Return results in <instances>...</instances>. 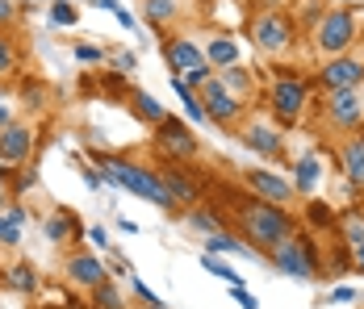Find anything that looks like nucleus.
Here are the masks:
<instances>
[{
  "label": "nucleus",
  "instance_id": "nucleus-44",
  "mask_svg": "<svg viewBox=\"0 0 364 309\" xmlns=\"http://www.w3.org/2000/svg\"><path fill=\"white\" fill-rule=\"evenodd\" d=\"M310 217H314V222H331L327 205H310Z\"/></svg>",
  "mask_w": 364,
  "mask_h": 309
},
{
  "label": "nucleus",
  "instance_id": "nucleus-18",
  "mask_svg": "<svg viewBox=\"0 0 364 309\" xmlns=\"http://www.w3.org/2000/svg\"><path fill=\"white\" fill-rule=\"evenodd\" d=\"M205 59H210L214 71L235 67V63H239V42L226 38V34H210V42H205Z\"/></svg>",
  "mask_w": 364,
  "mask_h": 309
},
{
  "label": "nucleus",
  "instance_id": "nucleus-34",
  "mask_svg": "<svg viewBox=\"0 0 364 309\" xmlns=\"http://www.w3.org/2000/svg\"><path fill=\"white\" fill-rule=\"evenodd\" d=\"M130 288H134V297H139L143 305H159V297H155V293L146 288V284H143V280H139V276H130Z\"/></svg>",
  "mask_w": 364,
  "mask_h": 309
},
{
  "label": "nucleus",
  "instance_id": "nucleus-35",
  "mask_svg": "<svg viewBox=\"0 0 364 309\" xmlns=\"http://www.w3.org/2000/svg\"><path fill=\"white\" fill-rule=\"evenodd\" d=\"M230 297L239 301V309H259V301H255V297L247 293V288H243V284H230Z\"/></svg>",
  "mask_w": 364,
  "mask_h": 309
},
{
  "label": "nucleus",
  "instance_id": "nucleus-25",
  "mask_svg": "<svg viewBox=\"0 0 364 309\" xmlns=\"http://www.w3.org/2000/svg\"><path fill=\"white\" fill-rule=\"evenodd\" d=\"M339 234H343L348 246H360V242H364V213H360V209H348V213H343Z\"/></svg>",
  "mask_w": 364,
  "mask_h": 309
},
{
  "label": "nucleus",
  "instance_id": "nucleus-29",
  "mask_svg": "<svg viewBox=\"0 0 364 309\" xmlns=\"http://www.w3.org/2000/svg\"><path fill=\"white\" fill-rule=\"evenodd\" d=\"M218 80L226 84V88H230V92H235V97H243V92L252 88V75L239 67V63H235V67H222V71H218Z\"/></svg>",
  "mask_w": 364,
  "mask_h": 309
},
{
  "label": "nucleus",
  "instance_id": "nucleus-16",
  "mask_svg": "<svg viewBox=\"0 0 364 309\" xmlns=\"http://www.w3.org/2000/svg\"><path fill=\"white\" fill-rule=\"evenodd\" d=\"M164 188H168V197H172V205L176 209H193L201 205V188H197V180H188L184 168H164Z\"/></svg>",
  "mask_w": 364,
  "mask_h": 309
},
{
  "label": "nucleus",
  "instance_id": "nucleus-19",
  "mask_svg": "<svg viewBox=\"0 0 364 309\" xmlns=\"http://www.w3.org/2000/svg\"><path fill=\"white\" fill-rule=\"evenodd\" d=\"M126 101H130V109H134L143 121H151V126H159V121L168 117V109L155 101L151 92H143V88H130V92H126Z\"/></svg>",
  "mask_w": 364,
  "mask_h": 309
},
{
  "label": "nucleus",
  "instance_id": "nucleus-17",
  "mask_svg": "<svg viewBox=\"0 0 364 309\" xmlns=\"http://www.w3.org/2000/svg\"><path fill=\"white\" fill-rule=\"evenodd\" d=\"M339 168H343V175L356 184V188H364V130H352V134L339 142Z\"/></svg>",
  "mask_w": 364,
  "mask_h": 309
},
{
  "label": "nucleus",
  "instance_id": "nucleus-22",
  "mask_svg": "<svg viewBox=\"0 0 364 309\" xmlns=\"http://www.w3.org/2000/svg\"><path fill=\"white\" fill-rule=\"evenodd\" d=\"M143 13L155 30H159V26H172L176 13H181V0H143Z\"/></svg>",
  "mask_w": 364,
  "mask_h": 309
},
{
  "label": "nucleus",
  "instance_id": "nucleus-38",
  "mask_svg": "<svg viewBox=\"0 0 364 309\" xmlns=\"http://www.w3.org/2000/svg\"><path fill=\"white\" fill-rule=\"evenodd\" d=\"M88 242H92V246H101V251H109V234H105L101 226H88Z\"/></svg>",
  "mask_w": 364,
  "mask_h": 309
},
{
  "label": "nucleus",
  "instance_id": "nucleus-11",
  "mask_svg": "<svg viewBox=\"0 0 364 309\" xmlns=\"http://www.w3.org/2000/svg\"><path fill=\"white\" fill-rule=\"evenodd\" d=\"M164 63L172 75H188V71L197 67H210V59H205V46H197V38H168L164 42Z\"/></svg>",
  "mask_w": 364,
  "mask_h": 309
},
{
  "label": "nucleus",
  "instance_id": "nucleus-2",
  "mask_svg": "<svg viewBox=\"0 0 364 309\" xmlns=\"http://www.w3.org/2000/svg\"><path fill=\"white\" fill-rule=\"evenodd\" d=\"M101 175L109 184H117V188H126L130 197H143V201H151V205H159V209H176L172 197H168V188H164V175L155 172V168H143V163L122 159V155H105L101 159Z\"/></svg>",
  "mask_w": 364,
  "mask_h": 309
},
{
  "label": "nucleus",
  "instance_id": "nucleus-21",
  "mask_svg": "<svg viewBox=\"0 0 364 309\" xmlns=\"http://www.w3.org/2000/svg\"><path fill=\"white\" fill-rule=\"evenodd\" d=\"M205 251H210V255H255L247 242H239L235 234H226V230H218V234H205Z\"/></svg>",
  "mask_w": 364,
  "mask_h": 309
},
{
  "label": "nucleus",
  "instance_id": "nucleus-23",
  "mask_svg": "<svg viewBox=\"0 0 364 309\" xmlns=\"http://www.w3.org/2000/svg\"><path fill=\"white\" fill-rule=\"evenodd\" d=\"M21 222H26V209L0 213V246H17L21 242Z\"/></svg>",
  "mask_w": 364,
  "mask_h": 309
},
{
  "label": "nucleus",
  "instance_id": "nucleus-24",
  "mask_svg": "<svg viewBox=\"0 0 364 309\" xmlns=\"http://www.w3.org/2000/svg\"><path fill=\"white\" fill-rule=\"evenodd\" d=\"M92 309H126V297H122V288H117L113 280H101V284L92 288Z\"/></svg>",
  "mask_w": 364,
  "mask_h": 309
},
{
  "label": "nucleus",
  "instance_id": "nucleus-20",
  "mask_svg": "<svg viewBox=\"0 0 364 309\" xmlns=\"http://www.w3.org/2000/svg\"><path fill=\"white\" fill-rule=\"evenodd\" d=\"M318 175H323V163H318V155H301V159L293 163V188L306 197V193L318 184Z\"/></svg>",
  "mask_w": 364,
  "mask_h": 309
},
{
  "label": "nucleus",
  "instance_id": "nucleus-33",
  "mask_svg": "<svg viewBox=\"0 0 364 309\" xmlns=\"http://www.w3.org/2000/svg\"><path fill=\"white\" fill-rule=\"evenodd\" d=\"M75 59H80V63H97V67H101V63H105V50H101V46H75Z\"/></svg>",
  "mask_w": 364,
  "mask_h": 309
},
{
  "label": "nucleus",
  "instance_id": "nucleus-8",
  "mask_svg": "<svg viewBox=\"0 0 364 309\" xmlns=\"http://www.w3.org/2000/svg\"><path fill=\"white\" fill-rule=\"evenodd\" d=\"M239 138H243V146L259 155V159H268V163H281L285 159V134L272 126V121H264V117H247L243 126H239Z\"/></svg>",
  "mask_w": 364,
  "mask_h": 309
},
{
  "label": "nucleus",
  "instance_id": "nucleus-9",
  "mask_svg": "<svg viewBox=\"0 0 364 309\" xmlns=\"http://www.w3.org/2000/svg\"><path fill=\"white\" fill-rule=\"evenodd\" d=\"M201 101H205V113H210L214 126H239V117H243V97H235V92L222 84L218 71L201 84Z\"/></svg>",
  "mask_w": 364,
  "mask_h": 309
},
{
  "label": "nucleus",
  "instance_id": "nucleus-31",
  "mask_svg": "<svg viewBox=\"0 0 364 309\" xmlns=\"http://www.w3.org/2000/svg\"><path fill=\"white\" fill-rule=\"evenodd\" d=\"M13 71H17V46H13L9 34H0V80L13 75Z\"/></svg>",
  "mask_w": 364,
  "mask_h": 309
},
{
  "label": "nucleus",
  "instance_id": "nucleus-42",
  "mask_svg": "<svg viewBox=\"0 0 364 309\" xmlns=\"http://www.w3.org/2000/svg\"><path fill=\"white\" fill-rule=\"evenodd\" d=\"M352 272L364 276V242H360V246H352Z\"/></svg>",
  "mask_w": 364,
  "mask_h": 309
},
{
  "label": "nucleus",
  "instance_id": "nucleus-7",
  "mask_svg": "<svg viewBox=\"0 0 364 309\" xmlns=\"http://www.w3.org/2000/svg\"><path fill=\"white\" fill-rule=\"evenodd\" d=\"M323 121H327L331 130H343V134L360 130V121H364L360 88H331L327 104H323Z\"/></svg>",
  "mask_w": 364,
  "mask_h": 309
},
{
  "label": "nucleus",
  "instance_id": "nucleus-6",
  "mask_svg": "<svg viewBox=\"0 0 364 309\" xmlns=\"http://www.w3.org/2000/svg\"><path fill=\"white\" fill-rule=\"evenodd\" d=\"M268 259H272L285 276H297V280H314V276H318V255H314V246H310L306 234H293V239H285L281 246H272Z\"/></svg>",
  "mask_w": 364,
  "mask_h": 309
},
{
  "label": "nucleus",
  "instance_id": "nucleus-40",
  "mask_svg": "<svg viewBox=\"0 0 364 309\" xmlns=\"http://www.w3.org/2000/svg\"><path fill=\"white\" fill-rule=\"evenodd\" d=\"M9 121H13V109H9V92L0 88V130H4Z\"/></svg>",
  "mask_w": 364,
  "mask_h": 309
},
{
  "label": "nucleus",
  "instance_id": "nucleus-5",
  "mask_svg": "<svg viewBox=\"0 0 364 309\" xmlns=\"http://www.w3.org/2000/svg\"><path fill=\"white\" fill-rule=\"evenodd\" d=\"M268 104H272V113H277L281 126H293L306 113V104H310V84L301 75H277L268 84Z\"/></svg>",
  "mask_w": 364,
  "mask_h": 309
},
{
  "label": "nucleus",
  "instance_id": "nucleus-30",
  "mask_svg": "<svg viewBox=\"0 0 364 309\" xmlns=\"http://www.w3.org/2000/svg\"><path fill=\"white\" fill-rule=\"evenodd\" d=\"M201 268H205V272H214V276H218V280H226V284H243V276L235 272L230 264H222L218 255H210V251L201 255Z\"/></svg>",
  "mask_w": 364,
  "mask_h": 309
},
{
  "label": "nucleus",
  "instance_id": "nucleus-27",
  "mask_svg": "<svg viewBox=\"0 0 364 309\" xmlns=\"http://www.w3.org/2000/svg\"><path fill=\"white\" fill-rule=\"evenodd\" d=\"M184 217H188V226H193V230H201V239H205V234H218V230H222V222L205 205H193Z\"/></svg>",
  "mask_w": 364,
  "mask_h": 309
},
{
  "label": "nucleus",
  "instance_id": "nucleus-46",
  "mask_svg": "<svg viewBox=\"0 0 364 309\" xmlns=\"http://www.w3.org/2000/svg\"><path fill=\"white\" fill-rule=\"evenodd\" d=\"M339 4H352V0H339Z\"/></svg>",
  "mask_w": 364,
  "mask_h": 309
},
{
  "label": "nucleus",
  "instance_id": "nucleus-36",
  "mask_svg": "<svg viewBox=\"0 0 364 309\" xmlns=\"http://www.w3.org/2000/svg\"><path fill=\"white\" fill-rule=\"evenodd\" d=\"M113 17H117V26H122V30H130V34H134V26H139V21H134V13H130V9L113 4Z\"/></svg>",
  "mask_w": 364,
  "mask_h": 309
},
{
  "label": "nucleus",
  "instance_id": "nucleus-4",
  "mask_svg": "<svg viewBox=\"0 0 364 309\" xmlns=\"http://www.w3.org/2000/svg\"><path fill=\"white\" fill-rule=\"evenodd\" d=\"M252 42L264 55H285L293 42H297V21H293L285 9H259L247 26Z\"/></svg>",
  "mask_w": 364,
  "mask_h": 309
},
{
  "label": "nucleus",
  "instance_id": "nucleus-43",
  "mask_svg": "<svg viewBox=\"0 0 364 309\" xmlns=\"http://www.w3.org/2000/svg\"><path fill=\"white\" fill-rule=\"evenodd\" d=\"M9 201V168H0V205Z\"/></svg>",
  "mask_w": 364,
  "mask_h": 309
},
{
  "label": "nucleus",
  "instance_id": "nucleus-32",
  "mask_svg": "<svg viewBox=\"0 0 364 309\" xmlns=\"http://www.w3.org/2000/svg\"><path fill=\"white\" fill-rule=\"evenodd\" d=\"M50 21H55V26H75L80 13H75L72 0H55V4H50Z\"/></svg>",
  "mask_w": 364,
  "mask_h": 309
},
{
  "label": "nucleus",
  "instance_id": "nucleus-12",
  "mask_svg": "<svg viewBox=\"0 0 364 309\" xmlns=\"http://www.w3.org/2000/svg\"><path fill=\"white\" fill-rule=\"evenodd\" d=\"M318 80H323V88H360L364 84V59L356 55H331L323 59V67H318Z\"/></svg>",
  "mask_w": 364,
  "mask_h": 309
},
{
  "label": "nucleus",
  "instance_id": "nucleus-39",
  "mask_svg": "<svg viewBox=\"0 0 364 309\" xmlns=\"http://www.w3.org/2000/svg\"><path fill=\"white\" fill-rule=\"evenodd\" d=\"M17 17V0H0V26H9Z\"/></svg>",
  "mask_w": 364,
  "mask_h": 309
},
{
  "label": "nucleus",
  "instance_id": "nucleus-15",
  "mask_svg": "<svg viewBox=\"0 0 364 309\" xmlns=\"http://www.w3.org/2000/svg\"><path fill=\"white\" fill-rule=\"evenodd\" d=\"M34 151V130L21 121H9L0 130V163H26Z\"/></svg>",
  "mask_w": 364,
  "mask_h": 309
},
{
  "label": "nucleus",
  "instance_id": "nucleus-45",
  "mask_svg": "<svg viewBox=\"0 0 364 309\" xmlns=\"http://www.w3.org/2000/svg\"><path fill=\"white\" fill-rule=\"evenodd\" d=\"M143 309H164V301H159V305H143Z\"/></svg>",
  "mask_w": 364,
  "mask_h": 309
},
{
  "label": "nucleus",
  "instance_id": "nucleus-14",
  "mask_svg": "<svg viewBox=\"0 0 364 309\" xmlns=\"http://www.w3.org/2000/svg\"><path fill=\"white\" fill-rule=\"evenodd\" d=\"M63 272H68V280H72L75 288H97L101 280H109V272H105V264L97 259V251H75V255H68V264H63Z\"/></svg>",
  "mask_w": 364,
  "mask_h": 309
},
{
  "label": "nucleus",
  "instance_id": "nucleus-26",
  "mask_svg": "<svg viewBox=\"0 0 364 309\" xmlns=\"http://www.w3.org/2000/svg\"><path fill=\"white\" fill-rule=\"evenodd\" d=\"M42 230H46V239L50 242H72L75 234V222H72V213H55V217H46V226H42Z\"/></svg>",
  "mask_w": 364,
  "mask_h": 309
},
{
  "label": "nucleus",
  "instance_id": "nucleus-3",
  "mask_svg": "<svg viewBox=\"0 0 364 309\" xmlns=\"http://www.w3.org/2000/svg\"><path fill=\"white\" fill-rule=\"evenodd\" d=\"M356 38H360V17L348 9V4H335L327 13H318V21H314V30H310V42H314V50L331 59V55H348L352 46H356Z\"/></svg>",
  "mask_w": 364,
  "mask_h": 309
},
{
  "label": "nucleus",
  "instance_id": "nucleus-1",
  "mask_svg": "<svg viewBox=\"0 0 364 309\" xmlns=\"http://www.w3.org/2000/svg\"><path fill=\"white\" fill-rule=\"evenodd\" d=\"M230 213H235V226H239V234L247 239V246L255 255H268L272 246H281L285 239L297 234V222L289 217V209L272 205V201H264L255 193L230 201Z\"/></svg>",
  "mask_w": 364,
  "mask_h": 309
},
{
  "label": "nucleus",
  "instance_id": "nucleus-28",
  "mask_svg": "<svg viewBox=\"0 0 364 309\" xmlns=\"http://www.w3.org/2000/svg\"><path fill=\"white\" fill-rule=\"evenodd\" d=\"M9 284H13L17 293H34L38 288V272L30 268V264H13V268H9Z\"/></svg>",
  "mask_w": 364,
  "mask_h": 309
},
{
  "label": "nucleus",
  "instance_id": "nucleus-10",
  "mask_svg": "<svg viewBox=\"0 0 364 309\" xmlns=\"http://www.w3.org/2000/svg\"><path fill=\"white\" fill-rule=\"evenodd\" d=\"M155 142H159L164 159H181V163L197 159V134L184 126L181 117H172V113H168V117L155 126Z\"/></svg>",
  "mask_w": 364,
  "mask_h": 309
},
{
  "label": "nucleus",
  "instance_id": "nucleus-13",
  "mask_svg": "<svg viewBox=\"0 0 364 309\" xmlns=\"http://www.w3.org/2000/svg\"><path fill=\"white\" fill-rule=\"evenodd\" d=\"M247 188H252L255 197L272 201V205H289L293 197H297L293 180H285V175H277V172H268V168H252V172H247Z\"/></svg>",
  "mask_w": 364,
  "mask_h": 309
},
{
  "label": "nucleus",
  "instance_id": "nucleus-41",
  "mask_svg": "<svg viewBox=\"0 0 364 309\" xmlns=\"http://www.w3.org/2000/svg\"><path fill=\"white\" fill-rule=\"evenodd\" d=\"M331 301H335V305H352V301H356V293H352V288H335V293H331Z\"/></svg>",
  "mask_w": 364,
  "mask_h": 309
},
{
  "label": "nucleus",
  "instance_id": "nucleus-37",
  "mask_svg": "<svg viewBox=\"0 0 364 309\" xmlns=\"http://www.w3.org/2000/svg\"><path fill=\"white\" fill-rule=\"evenodd\" d=\"M113 67H117V71H134V67H139V59H134L130 50H117V55H113Z\"/></svg>",
  "mask_w": 364,
  "mask_h": 309
}]
</instances>
